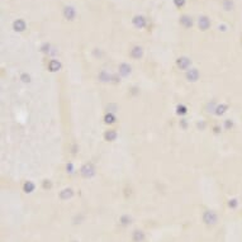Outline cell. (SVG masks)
<instances>
[{"label": "cell", "instance_id": "1", "mask_svg": "<svg viewBox=\"0 0 242 242\" xmlns=\"http://www.w3.org/2000/svg\"><path fill=\"white\" fill-rule=\"evenodd\" d=\"M217 221H218V216H217V213L214 211H206V212H204L203 222L206 223V225L213 226V225H216V223H217Z\"/></svg>", "mask_w": 242, "mask_h": 242}, {"label": "cell", "instance_id": "2", "mask_svg": "<svg viewBox=\"0 0 242 242\" xmlns=\"http://www.w3.org/2000/svg\"><path fill=\"white\" fill-rule=\"evenodd\" d=\"M80 174L84 176V178H91L94 176L95 174V167L91 162H86L81 169H80Z\"/></svg>", "mask_w": 242, "mask_h": 242}, {"label": "cell", "instance_id": "3", "mask_svg": "<svg viewBox=\"0 0 242 242\" xmlns=\"http://www.w3.org/2000/svg\"><path fill=\"white\" fill-rule=\"evenodd\" d=\"M199 76H200V74H199V71L197 69H190V70L187 71V80L190 81V83L198 81Z\"/></svg>", "mask_w": 242, "mask_h": 242}, {"label": "cell", "instance_id": "4", "mask_svg": "<svg viewBox=\"0 0 242 242\" xmlns=\"http://www.w3.org/2000/svg\"><path fill=\"white\" fill-rule=\"evenodd\" d=\"M176 64H178V67L179 69H181V70H187L189 66H190V60L188 59V57H180V59H178V61H176Z\"/></svg>", "mask_w": 242, "mask_h": 242}, {"label": "cell", "instance_id": "5", "mask_svg": "<svg viewBox=\"0 0 242 242\" xmlns=\"http://www.w3.org/2000/svg\"><path fill=\"white\" fill-rule=\"evenodd\" d=\"M131 71H132V69L128 64H121L119 65V74L122 76H128L129 74H131Z\"/></svg>", "mask_w": 242, "mask_h": 242}, {"label": "cell", "instance_id": "6", "mask_svg": "<svg viewBox=\"0 0 242 242\" xmlns=\"http://www.w3.org/2000/svg\"><path fill=\"white\" fill-rule=\"evenodd\" d=\"M132 238H133V241H135V242H143V241H145V238H146V236H145V232H143V231H141V230H136V231L133 232Z\"/></svg>", "mask_w": 242, "mask_h": 242}, {"label": "cell", "instance_id": "7", "mask_svg": "<svg viewBox=\"0 0 242 242\" xmlns=\"http://www.w3.org/2000/svg\"><path fill=\"white\" fill-rule=\"evenodd\" d=\"M142 55H143V50H142L141 47H138V46H136V47H133V48L131 50V57H133V59H136V60L141 59Z\"/></svg>", "mask_w": 242, "mask_h": 242}, {"label": "cell", "instance_id": "8", "mask_svg": "<svg viewBox=\"0 0 242 242\" xmlns=\"http://www.w3.org/2000/svg\"><path fill=\"white\" fill-rule=\"evenodd\" d=\"M209 26H211V22H209V19L207 17L199 18V27H200L202 31H207L209 28Z\"/></svg>", "mask_w": 242, "mask_h": 242}, {"label": "cell", "instance_id": "9", "mask_svg": "<svg viewBox=\"0 0 242 242\" xmlns=\"http://www.w3.org/2000/svg\"><path fill=\"white\" fill-rule=\"evenodd\" d=\"M104 138H105V141H108V142H113V141L117 138V132L114 131V129H109V131H107V132L104 133Z\"/></svg>", "mask_w": 242, "mask_h": 242}, {"label": "cell", "instance_id": "10", "mask_svg": "<svg viewBox=\"0 0 242 242\" xmlns=\"http://www.w3.org/2000/svg\"><path fill=\"white\" fill-rule=\"evenodd\" d=\"M61 69V64L57 61V60H52V61H50V64H48V70L51 71V72H56V71H59Z\"/></svg>", "mask_w": 242, "mask_h": 242}, {"label": "cell", "instance_id": "11", "mask_svg": "<svg viewBox=\"0 0 242 242\" xmlns=\"http://www.w3.org/2000/svg\"><path fill=\"white\" fill-rule=\"evenodd\" d=\"M72 195H74V192H72V189H70V188L64 189V190L60 193V198H61L62 200H67V199H70Z\"/></svg>", "mask_w": 242, "mask_h": 242}, {"label": "cell", "instance_id": "12", "mask_svg": "<svg viewBox=\"0 0 242 242\" xmlns=\"http://www.w3.org/2000/svg\"><path fill=\"white\" fill-rule=\"evenodd\" d=\"M24 28H26V23L22 19H18L17 22H14V29L15 31L22 32V31H24Z\"/></svg>", "mask_w": 242, "mask_h": 242}, {"label": "cell", "instance_id": "13", "mask_svg": "<svg viewBox=\"0 0 242 242\" xmlns=\"http://www.w3.org/2000/svg\"><path fill=\"white\" fill-rule=\"evenodd\" d=\"M110 79H112V76L109 75V74H108L107 71H102V72L99 74V80H100V81H103V83H108V81H110Z\"/></svg>", "mask_w": 242, "mask_h": 242}, {"label": "cell", "instance_id": "14", "mask_svg": "<svg viewBox=\"0 0 242 242\" xmlns=\"http://www.w3.org/2000/svg\"><path fill=\"white\" fill-rule=\"evenodd\" d=\"M23 189H24L26 193H32V192L34 190V184H33L32 181H27V183L24 184Z\"/></svg>", "mask_w": 242, "mask_h": 242}, {"label": "cell", "instance_id": "15", "mask_svg": "<svg viewBox=\"0 0 242 242\" xmlns=\"http://www.w3.org/2000/svg\"><path fill=\"white\" fill-rule=\"evenodd\" d=\"M104 121H105V123L112 124V123H114V122H116V117H114V114H113V113H108V114L104 117Z\"/></svg>", "mask_w": 242, "mask_h": 242}, {"label": "cell", "instance_id": "16", "mask_svg": "<svg viewBox=\"0 0 242 242\" xmlns=\"http://www.w3.org/2000/svg\"><path fill=\"white\" fill-rule=\"evenodd\" d=\"M181 23H183L185 27H192V18H189V17H187V15L181 17Z\"/></svg>", "mask_w": 242, "mask_h": 242}, {"label": "cell", "instance_id": "17", "mask_svg": "<svg viewBox=\"0 0 242 242\" xmlns=\"http://www.w3.org/2000/svg\"><path fill=\"white\" fill-rule=\"evenodd\" d=\"M133 22H135L136 27H140V28H142V27L145 26V19H143L142 17H136Z\"/></svg>", "mask_w": 242, "mask_h": 242}, {"label": "cell", "instance_id": "18", "mask_svg": "<svg viewBox=\"0 0 242 242\" xmlns=\"http://www.w3.org/2000/svg\"><path fill=\"white\" fill-rule=\"evenodd\" d=\"M121 223H122L123 226H127V225H129V223H131V217H129V216H127V214L122 216V217H121Z\"/></svg>", "mask_w": 242, "mask_h": 242}, {"label": "cell", "instance_id": "19", "mask_svg": "<svg viewBox=\"0 0 242 242\" xmlns=\"http://www.w3.org/2000/svg\"><path fill=\"white\" fill-rule=\"evenodd\" d=\"M74 14H75V12H74L72 8H66L65 9V15H66V18H69V19H72Z\"/></svg>", "mask_w": 242, "mask_h": 242}, {"label": "cell", "instance_id": "20", "mask_svg": "<svg viewBox=\"0 0 242 242\" xmlns=\"http://www.w3.org/2000/svg\"><path fill=\"white\" fill-rule=\"evenodd\" d=\"M187 108H185L184 105H179L178 107V114H181V116H184V114H187Z\"/></svg>", "mask_w": 242, "mask_h": 242}, {"label": "cell", "instance_id": "21", "mask_svg": "<svg viewBox=\"0 0 242 242\" xmlns=\"http://www.w3.org/2000/svg\"><path fill=\"white\" fill-rule=\"evenodd\" d=\"M21 79H22L24 83H29V81H31V78H29V75H27V74H23V75L21 76Z\"/></svg>", "mask_w": 242, "mask_h": 242}, {"label": "cell", "instance_id": "22", "mask_svg": "<svg viewBox=\"0 0 242 242\" xmlns=\"http://www.w3.org/2000/svg\"><path fill=\"white\" fill-rule=\"evenodd\" d=\"M223 109H225V107H218V108H217V114H222L223 112H225Z\"/></svg>", "mask_w": 242, "mask_h": 242}, {"label": "cell", "instance_id": "23", "mask_svg": "<svg viewBox=\"0 0 242 242\" xmlns=\"http://www.w3.org/2000/svg\"><path fill=\"white\" fill-rule=\"evenodd\" d=\"M43 187L47 189V188H51V183H50V180H45V185Z\"/></svg>", "mask_w": 242, "mask_h": 242}, {"label": "cell", "instance_id": "24", "mask_svg": "<svg viewBox=\"0 0 242 242\" xmlns=\"http://www.w3.org/2000/svg\"><path fill=\"white\" fill-rule=\"evenodd\" d=\"M175 3H176V5H183L184 4V0H175Z\"/></svg>", "mask_w": 242, "mask_h": 242}, {"label": "cell", "instance_id": "25", "mask_svg": "<svg viewBox=\"0 0 242 242\" xmlns=\"http://www.w3.org/2000/svg\"><path fill=\"white\" fill-rule=\"evenodd\" d=\"M72 242H76V241H72Z\"/></svg>", "mask_w": 242, "mask_h": 242}]
</instances>
